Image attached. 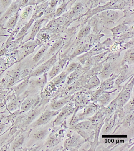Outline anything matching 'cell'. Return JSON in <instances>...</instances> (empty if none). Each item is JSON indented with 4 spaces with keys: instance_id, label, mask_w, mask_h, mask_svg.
<instances>
[{
    "instance_id": "obj_1",
    "label": "cell",
    "mask_w": 134,
    "mask_h": 151,
    "mask_svg": "<svg viewBox=\"0 0 134 151\" xmlns=\"http://www.w3.org/2000/svg\"><path fill=\"white\" fill-rule=\"evenodd\" d=\"M60 111L59 110L57 111H48L44 112L32 124V127H36L46 124L54 116L58 114Z\"/></svg>"
},
{
    "instance_id": "obj_2",
    "label": "cell",
    "mask_w": 134,
    "mask_h": 151,
    "mask_svg": "<svg viewBox=\"0 0 134 151\" xmlns=\"http://www.w3.org/2000/svg\"><path fill=\"white\" fill-rule=\"evenodd\" d=\"M57 61L56 55H54L46 62L36 68L31 74V76L36 77L44 74L51 67H52Z\"/></svg>"
},
{
    "instance_id": "obj_3",
    "label": "cell",
    "mask_w": 134,
    "mask_h": 151,
    "mask_svg": "<svg viewBox=\"0 0 134 151\" xmlns=\"http://www.w3.org/2000/svg\"><path fill=\"white\" fill-rule=\"evenodd\" d=\"M37 45V43L33 41L28 42L24 45L22 47L20 51L21 57V59H23L29 54L32 53Z\"/></svg>"
},
{
    "instance_id": "obj_4",
    "label": "cell",
    "mask_w": 134,
    "mask_h": 151,
    "mask_svg": "<svg viewBox=\"0 0 134 151\" xmlns=\"http://www.w3.org/2000/svg\"><path fill=\"white\" fill-rule=\"evenodd\" d=\"M132 86H127L125 89L120 94L118 99V103L120 105H123L128 101L130 97V93L131 92Z\"/></svg>"
},
{
    "instance_id": "obj_5",
    "label": "cell",
    "mask_w": 134,
    "mask_h": 151,
    "mask_svg": "<svg viewBox=\"0 0 134 151\" xmlns=\"http://www.w3.org/2000/svg\"><path fill=\"white\" fill-rule=\"evenodd\" d=\"M35 77L36 78H33L29 81L30 85L33 87H43L47 83V76L45 74Z\"/></svg>"
},
{
    "instance_id": "obj_6",
    "label": "cell",
    "mask_w": 134,
    "mask_h": 151,
    "mask_svg": "<svg viewBox=\"0 0 134 151\" xmlns=\"http://www.w3.org/2000/svg\"><path fill=\"white\" fill-rule=\"evenodd\" d=\"M100 16L106 21H114L117 19L119 16L118 12L115 11L107 10L101 13Z\"/></svg>"
},
{
    "instance_id": "obj_7",
    "label": "cell",
    "mask_w": 134,
    "mask_h": 151,
    "mask_svg": "<svg viewBox=\"0 0 134 151\" xmlns=\"http://www.w3.org/2000/svg\"><path fill=\"white\" fill-rule=\"evenodd\" d=\"M18 8V5L16 4H12L6 11L3 17L0 20V24H3L4 22L7 21L10 17H11L16 13L15 12Z\"/></svg>"
},
{
    "instance_id": "obj_8",
    "label": "cell",
    "mask_w": 134,
    "mask_h": 151,
    "mask_svg": "<svg viewBox=\"0 0 134 151\" xmlns=\"http://www.w3.org/2000/svg\"><path fill=\"white\" fill-rule=\"evenodd\" d=\"M71 110V107L69 106H67L64 107L62 110L60 111L58 113V115L57 116L56 119H55V121L54 122V123L55 125L59 124L63 119L65 118V116L68 115V113Z\"/></svg>"
},
{
    "instance_id": "obj_9",
    "label": "cell",
    "mask_w": 134,
    "mask_h": 151,
    "mask_svg": "<svg viewBox=\"0 0 134 151\" xmlns=\"http://www.w3.org/2000/svg\"><path fill=\"white\" fill-rule=\"evenodd\" d=\"M36 100L32 98H28L23 101L21 107V112H24L29 110L34 104Z\"/></svg>"
},
{
    "instance_id": "obj_10",
    "label": "cell",
    "mask_w": 134,
    "mask_h": 151,
    "mask_svg": "<svg viewBox=\"0 0 134 151\" xmlns=\"http://www.w3.org/2000/svg\"><path fill=\"white\" fill-rule=\"evenodd\" d=\"M69 99L67 98H64V99L57 100L52 103L50 104V108L53 111L59 110L64 107L69 102Z\"/></svg>"
},
{
    "instance_id": "obj_11",
    "label": "cell",
    "mask_w": 134,
    "mask_h": 151,
    "mask_svg": "<svg viewBox=\"0 0 134 151\" xmlns=\"http://www.w3.org/2000/svg\"><path fill=\"white\" fill-rule=\"evenodd\" d=\"M49 46L48 45L43 46L37 52L36 54H35L33 58L32 61L34 63H36L41 60L47 51Z\"/></svg>"
},
{
    "instance_id": "obj_12",
    "label": "cell",
    "mask_w": 134,
    "mask_h": 151,
    "mask_svg": "<svg viewBox=\"0 0 134 151\" xmlns=\"http://www.w3.org/2000/svg\"><path fill=\"white\" fill-rule=\"evenodd\" d=\"M43 22V20H41L36 22L32 29L31 33L29 39V40H34L35 37L36 36L40 29Z\"/></svg>"
},
{
    "instance_id": "obj_13",
    "label": "cell",
    "mask_w": 134,
    "mask_h": 151,
    "mask_svg": "<svg viewBox=\"0 0 134 151\" xmlns=\"http://www.w3.org/2000/svg\"><path fill=\"white\" fill-rule=\"evenodd\" d=\"M19 17V16L18 12L15 13L8 20L6 24V28L10 29H13L14 28L18 21Z\"/></svg>"
},
{
    "instance_id": "obj_14",
    "label": "cell",
    "mask_w": 134,
    "mask_h": 151,
    "mask_svg": "<svg viewBox=\"0 0 134 151\" xmlns=\"http://www.w3.org/2000/svg\"><path fill=\"white\" fill-rule=\"evenodd\" d=\"M29 78L26 79L24 81H22L18 86H16L14 88L15 92L17 94H19L23 93L28 87L29 85Z\"/></svg>"
},
{
    "instance_id": "obj_15",
    "label": "cell",
    "mask_w": 134,
    "mask_h": 151,
    "mask_svg": "<svg viewBox=\"0 0 134 151\" xmlns=\"http://www.w3.org/2000/svg\"><path fill=\"white\" fill-rule=\"evenodd\" d=\"M40 110L39 109L33 110L30 112L26 117L25 124H28L31 123L32 122L39 114Z\"/></svg>"
},
{
    "instance_id": "obj_16",
    "label": "cell",
    "mask_w": 134,
    "mask_h": 151,
    "mask_svg": "<svg viewBox=\"0 0 134 151\" xmlns=\"http://www.w3.org/2000/svg\"><path fill=\"white\" fill-rule=\"evenodd\" d=\"M58 141V139L56 136L55 133H52L48 138L46 142L45 145L47 147H51L53 145H56Z\"/></svg>"
},
{
    "instance_id": "obj_17",
    "label": "cell",
    "mask_w": 134,
    "mask_h": 151,
    "mask_svg": "<svg viewBox=\"0 0 134 151\" xmlns=\"http://www.w3.org/2000/svg\"><path fill=\"white\" fill-rule=\"evenodd\" d=\"M34 19H32L30 20V21L28 23H27L21 29L20 31L18 33L17 35V37L18 38L20 37H21L23 36V35H24L25 33L27 32V31L29 29V28L31 27L32 24L33 23Z\"/></svg>"
},
{
    "instance_id": "obj_18",
    "label": "cell",
    "mask_w": 134,
    "mask_h": 151,
    "mask_svg": "<svg viewBox=\"0 0 134 151\" xmlns=\"http://www.w3.org/2000/svg\"><path fill=\"white\" fill-rule=\"evenodd\" d=\"M134 52L133 48L128 50L125 54L123 61L125 62H133Z\"/></svg>"
},
{
    "instance_id": "obj_19",
    "label": "cell",
    "mask_w": 134,
    "mask_h": 151,
    "mask_svg": "<svg viewBox=\"0 0 134 151\" xmlns=\"http://www.w3.org/2000/svg\"><path fill=\"white\" fill-rule=\"evenodd\" d=\"M90 30V28L89 26H86L81 28L79 32L78 35H77V38L78 40H81L83 37L87 35Z\"/></svg>"
},
{
    "instance_id": "obj_20",
    "label": "cell",
    "mask_w": 134,
    "mask_h": 151,
    "mask_svg": "<svg viewBox=\"0 0 134 151\" xmlns=\"http://www.w3.org/2000/svg\"><path fill=\"white\" fill-rule=\"evenodd\" d=\"M47 134V132L45 130H39L35 132L34 134V137L36 140H43Z\"/></svg>"
},
{
    "instance_id": "obj_21",
    "label": "cell",
    "mask_w": 134,
    "mask_h": 151,
    "mask_svg": "<svg viewBox=\"0 0 134 151\" xmlns=\"http://www.w3.org/2000/svg\"><path fill=\"white\" fill-rule=\"evenodd\" d=\"M62 43H63V41L62 40H59V41H57V42H55L51 47L49 49V51L47 53V55H51L52 53L54 52H56L57 49L61 47Z\"/></svg>"
},
{
    "instance_id": "obj_22",
    "label": "cell",
    "mask_w": 134,
    "mask_h": 151,
    "mask_svg": "<svg viewBox=\"0 0 134 151\" xmlns=\"http://www.w3.org/2000/svg\"><path fill=\"white\" fill-rule=\"evenodd\" d=\"M67 74L66 72H63L59 75L55 77L53 80L52 82H53L56 85H58L60 83L65 79Z\"/></svg>"
},
{
    "instance_id": "obj_23",
    "label": "cell",
    "mask_w": 134,
    "mask_h": 151,
    "mask_svg": "<svg viewBox=\"0 0 134 151\" xmlns=\"http://www.w3.org/2000/svg\"><path fill=\"white\" fill-rule=\"evenodd\" d=\"M100 84V81L98 77L95 76L89 80L88 81V86L90 88L97 87Z\"/></svg>"
},
{
    "instance_id": "obj_24",
    "label": "cell",
    "mask_w": 134,
    "mask_h": 151,
    "mask_svg": "<svg viewBox=\"0 0 134 151\" xmlns=\"http://www.w3.org/2000/svg\"><path fill=\"white\" fill-rule=\"evenodd\" d=\"M127 29L126 26L125 25L120 24L113 28V29H111V30L113 34H118L125 31Z\"/></svg>"
},
{
    "instance_id": "obj_25",
    "label": "cell",
    "mask_w": 134,
    "mask_h": 151,
    "mask_svg": "<svg viewBox=\"0 0 134 151\" xmlns=\"http://www.w3.org/2000/svg\"><path fill=\"white\" fill-rule=\"evenodd\" d=\"M110 99V94L105 93L102 94L99 99V101L101 104L105 105L108 103Z\"/></svg>"
},
{
    "instance_id": "obj_26",
    "label": "cell",
    "mask_w": 134,
    "mask_h": 151,
    "mask_svg": "<svg viewBox=\"0 0 134 151\" xmlns=\"http://www.w3.org/2000/svg\"><path fill=\"white\" fill-rule=\"evenodd\" d=\"M60 70V68L59 66L57 65L54 66L49 73V78L51 79L54 78L58 74Z\"/></svg>"
},
{
    "instance_id": "obj_27",
    "label": "cell",
    "mask_w": 134,
    "mask_h": 151,
    "mask_svg": "<svg viewBox=\"0 0 134 151\" xmlns=\"http://www.w3.org/2000/svg\"><path fill=\"white\" fill-rule=\"evenodd\" d=\"M86 50V47L84 45H80L78 47L76 48L74 52L73 53L72 55L71 56V58H72L77 55H79V54H82L83 52L85 51Z\"/></svg>"
},
{
    "instance_id": "obj_28",
    "label": "cell",
    "mask_w": 134,
    "mask_h": 151,
    "mask_svg": "<svg viewBox=\"0 0 134 151\" xmlns=\"http://www.w3.org/2000/svg\"><path fill=\"white\" fill-rule=\"evenodd\" d=\"M24 137H21L19 139H17L14 142V143L12 145V148L13 150H15L16 149L20 147L23 144L24 142Z\"/></svg>"
},
{
    "instance_id": "obj_29",
    "label": "cell",
    "mask_w": 134,
    "mask_h": 151,
    "mask_svg": "<svg viewBox=\"0 0 134 151\" xmlns=\"http://www.w3.org/2000/svg\"><path fill=\"white\" fill-rule=\"evenodd\" d=\"M18 102L17 100H14L11 101L8 106V109L10 111L14 112L18 108Z\"/></svg>"
},
{
    "instance_id": "obj_30",
    "label": "cell",
    "mask_w": 134,
    "mask_h": 151,
    "mask_svg": "<svg viewBox=\"0 0 134 151\" xmlns=\"http://www.w3.org/2000/svg\"><path fill=\"white\" fill-rule=\"evenodd\" d=\"M90 122L88 121H85L80 123L76 126V128L80 129H86L89 127Z\"/></svg>"
},
{
    "instance_id": "obj_31",
    "label": "cell",
    "mask_w": 134,
    "mask_h": 151,
    "mask_svg": "<svg viewBox=\"0 0 134 151\" xmlns=\"http://www.w3.org/2000/svg\"><path fill=\"white\" fill-rule=\"evenodd\" d=\"M82 5L81 3L77 4L71 9L70 14V15H73V14H76L82 9Z\"/></svg>"
},
{
    "instance_id": "obj_32",
    "label": "cell",
    "mask_w": 134,
    "mask_h": 151,
    "mask_svg": "<svg viewBox=\"0 0 134 151\" xmlns=\"http://www.w3.org/2000/svg\"><path fill=\"white\" fill-rule=\"evenodd\" d=\"M94 107L92 106H90L87 107L85 110L84 112H83V114H82L81 117H83L84 116H87L89 115L92 113L94 111Z\"/></svg>"
},
{
    "instance_id": "obj_33",
    "label": "cell",
    "mask_w": 134,
    "mask_h": 151,
    "mask_svg": "<svg viewBox=\"0 0 134 151\" xmlns=\"http://www.w3.org/2000/svg\"><path fill=\"white\" fill-rule=\"evenodd\" d=\"M77 63H72L69 65L67 68L66 70L67 73H70L74 71L77 68Z\"/></svg>"
},
{
    "instance_id": "obj_34",
    "label": "cell",
    "mask_w": 134,
    "mask_h": 151,
    "mask_svg": "<svg viewBox=\"0 0 134 151\" xmlns=\"http://www.w3.org/2000/svg\"><path fill=\"white\" fill-rule=\"evenodd\" d=\"M113 123V122L112 120H110L109 122L107 123L106 124L105 126H104L103 129V132L104 133H107L108 131H109V130L111 128L112 126V124Z\"/></svg>"
},
{
    "instance_id": "obj_35",
    "label": "cell",
    "mask_w": 134,
    "mask_h": 151,
    "mask_svg": "<svg viewBox=\"0 0 134 151\" xmlns=\"http://www.w3.org/2000/svg\"><path fill=\"white\" fill-rule=\"evenodd\" d=\"M66 5L65 4H63L62 5V6H61L59 8H58V9L56 11V16H59L62 13H63V12L65 10L66 7Z\"/></svg>"
},
{
    "instance_id": "obj_36",
    "label": "cell",
    "mask_w": 134,
    "mask_h": 151,
    "mask_svg": "<svg viewBox=\"0 0 134 151\" xmlns=\"http://www.w3.org/2000/svg\"><path fill=\"white\" fill-rule=\"evenodd\" d=\"M75 141V140L74 139V138H69V139H67L64 142V146L69 147V146H71L72 145H73Z\"/></svg>"
},
{
    "instance_id": "obj_37",
    "label": "cell",
    "mask_w": 134,
    "mask_h": 151,
    "mask_svg": "<svg viewBox=\"0 0 134 151\" xmlns=\"http://www.w3.org/2000/svg\"><path fill=\"white\" fill-rule=\"evenodd\" d=\"M126 76L125 74H122V75L120 76L119 77L118 80H116V83H117L118 84H120L121 83H122L123 81L125 80Z\"/></svg>"
},
{
    "instance_id": "obj_38",
    "label": "cell",
    "mask_w": 134,
    "mask_h": 151,
    "mask_svg": "<svg viewBox=\"0 0 134 151\" xmlns=\"http://www.w3.org/2000/svg\"><path fill=\"white\" fill-rule=\"evenodd\" d=\"M1 1L3 7H6L10 5L11 0H1Z\"/></svg>"
},
{
    "instance_id": "obj_39",
    "label": "cell",
    "mask_w": 134,
    "mask_h": 151,
    "mask_svg": "<svg viewBox=\"0 0 134 151\" xmlns=\"http://www.w3.org/2000/svg\"><path fill=\"white\" fill-rule=\"evenodd\" d=\"M57 0H52L50 2V7L51 8H53L56 6L57 3Z\"/></svg>"
},
{
    "instance_id": "obj_40",
    "label": "cell",
    "mask_w": 134,
    "mask_h": 151,
    "mask_svg": "<svg viewBox=\"0 0 134 151\" xmlns=\"http://www.w3.org/2000/svg\"><path fill=\"white\" fill-rule=\"evenodd\" d=\"M45 1V0H38V1H37V2H43V1Z\"/></svg>"
},
{
    "instance_id": "obj_41",
    "label": "cell",
    "mask_w": 134,
    "mask_h": 151,
    "mask_svg": "<svg viewBox=\"0 0 134 151\" xmlns=\"http://www.w3.org/2000/svg\"><path fill=\"white\" fill-rule=\"evenodd\" d=\"M1 61H2V60H1V59H0V65H1Z\"/></svg>"
}]
</instances>
